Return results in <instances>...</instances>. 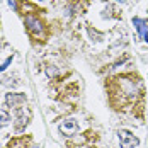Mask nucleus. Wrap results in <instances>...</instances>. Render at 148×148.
<instances>
[{"mask_svg":"<svg viewBox=\"0 0 148 148\" xmlns=\"http://www.w3.org/2000/svg\"><path fill=\"white\" fill-rule=\"evenodd\" d=\"M119 141H121V148H134V147H138V143H140V140L133 133L126 131V130L119 131Z\"/></svg>","mask_w":148,"mask_h":148,"instance_id":"1","label":"nucleus"},{"mask_svg":"<svg viewBox=\"0 0 148 148\" xmlns=\"http://www.w3.org/2000/svg\"><path fill=\"white\" fill-rule=\"evenodd\" d=\"M5 102H7V106H10L14 109H19L22 104H26V95L24 94H7Z\"/></svg>","mask_w":148,"mask_h":148,"instance_id":"2","label":"nucleus"},{"mask_svg":"<svg viewBox=\"0 0 148 148\" xmlns=\"http://www.w3.org/2000/svg\"><path fill=\"white\" fill-rule=\"evenodd\" d=\"M60 131H61L63 134H68V136H70V134H75L77 131H78V123H77L75 119H72V118L65 119V121L60 124Z\"/></svg>","mask_w":148,"mask_h":148,"instance_id":"3","label":"nucleus"},{"mask_svg":"<svg viewBox=\"0 0 148 148\" xmlns=\"http://www.w3.org/2000/svg\"><path fill=\"white\" fill-rule=\"evenodd\" d=\"M26 26H27V29L32 31L34 34H39V32L43 31V24H41V21L36 19V17H31V15L26 17Z\"/></svg>","mask_w":148,"mask_h":148,"instance_id":"4","label":"nucleus"},{"mask_svg":"<svg viewBox=\"0 0 148 148\" xmlns=\"http://www.w3.org/2000/svg\"><path fill=\"white\" fill-rule=\"evenodd\" d=\"M133 24L136 26L138 32H140L141 36H145V32H147V27H148L147 21H143V19H138V17H134V19H133Z\"/></svg>","mask_w":148,"mask_h":148,"instance_id":"5","label":"nucleus"},{"mask_svg":"<svg viewBox=\"0 0 148 148\" xmlns=\"http://www.w3.org/2000/svg\"><path fill=\"white\" fill-rule=\"evenodd\" d=\"M9 121H10V116H9L5 111H0V128H2V126H7Z\"/></svg>","mask_w":148,"mask_h":148,"instance_id":"6","label":"nucleus"},{"mask_svg":"<svg viewBox=\"0 0 148 148\" xmlns=\"http://www.w3.org/2000/svg\"><path fill=\"white\" fill-rule=\"evenodd\" d=\"M10 63H12V56H9V58L5 60V63H3V65L0 66V72H2V70H5V68H7V66L10 65Z\"/></svg>","mask_w":148,"mask_h":148,"instance_id":"7","label":"nucleus"},{"mask_svg":"<svg viewBox=\"0 0 148 148\" xmlns=\"http://www.w3.org/2000/svg\"><path fill=\"white\" fill-rule=\"evenodd\" d=\"M48 75L51 77V75H56V70L55 68H48Z\"/></svg>","mask_w":148,"mask_h":148,"instance_id":"8","label":"nucleus"},{"mask_svg":"<svg viewBox=\"0 0 148 148\" xmlns=\"http://www.w3.org/2000/svg\"><path fill=\"white\" fill-rule=\"evenodd\" d=\"M9 5L10 7H15V0H9Z\"/></svg>","mask_w":148,"mask_h":148,"instance_id":"9","label":"nucleus"},{"mask_svg":"<svg viewBox=\"0 0 148 148\" xmlns=\"http://www.w3.org/2000/svg\"><path fill=\"white\" fill-rule=\"evenodd\" d=\"M143 38H145V41H147V43H148V31H147V32H145V36H143Z\"/></svg>","mask_w":148,"mask_h":148,"instance_id":"10","label":"nucleus"},{"mask_svg":"<svg viewBox=\"0 0 148 148\" xmlns=\"http://www.w3.org/2000/svg\"><path fill=\"white\" fill-rule=\"evenodd\" d=\"M116 2H121V3H124V2H126V0H116Z\"/></svg>","mask_w":148,"mask_h":148,"instance_id":"11","label":"nucleus"},{"mask_svg":"<svg viewBox=\"0 0 148 148\" xmlns=\"http://www.w3.org/2000/svg\"><path fill=\"white\" fill-rule=\"evenodd\" d=\"M0 49H2V43H0Z\"/></svg>","mask_w":148,"mask_h":148,"instance_id":"12","label":"nucleus"}]
</instances>
